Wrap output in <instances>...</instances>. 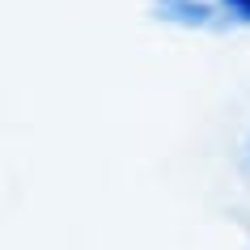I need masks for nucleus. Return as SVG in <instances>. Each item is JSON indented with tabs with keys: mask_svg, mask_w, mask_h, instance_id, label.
Segmentation results:
<instances>
[{
	"mask_svg": "<svg viewBox=\"0 0 250 250\" xmlns=\"http://www.w3.org/2000/svg\"><path fill=\"white\" fill-rule=\"evenodd\" d=\"M225 21H250V0H221Z\"/></svg>",
	"mask_w": 250,
	"mask_h": 250,
	"instance_id": "obj_1",
	"label": "nucleus"
}]
</instances>
